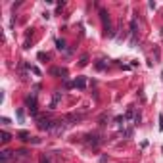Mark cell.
I'll use <instances>...</instances> for the list:
<instances>
[{
	"label": "cell",
	"instance_id": "obj_1",
	"mask_svg": "<svg viewBox=\"0 0 163 163\" xmlns=\"http://www.w3.org/2000/svg\"><path fill=\"white\" fill-rule=\"evenodd\" d=\"M100 17H102V23H104V29H106V35L108 36H113V29H111V23H109V15L106 10H100Z\"/></svg>",
	"mask_w": 163,
	"mask_h": 163
},
{
	"label": "cell",
	"instance_id": "obj_2",
	"mask_svg": "<svg viewBox=\"0 0 163 163\" xmlns=\"http://www.w3.org/2000/svg\"><path fill=\"white\" fill-rule=\"evenodd\" d=\"M39 129H42V130H54L56 129V121L42 117V119L39 121Z\"/></svg>",
	"mask_w": 163,
	"mask_h": 163
},
{
	"label": "cell",
	"instance_id": "obj_3",
	"mask_svg": "<svg viewBox=\"0 0 163 163\" xmlns=\"http://www.w3.org/2000/svg\"><path fill=\"white\" fill-rule=\"evenodd\" d=\"M25 104H27V108H29V111H31V113H35V111H36V98H35V96H27Z\"/></svg>",
	"mask_w": 163,
	"mask_h": 163
},
{
	"label": "cell",
	"instance_id": "obj_4",
	"mask_svg": "<svg viewBox=\"0 0 163 163\" xmlns=\"http://www.w3.org/2000/svg\"><path fill=\"white\" fill-rule=\"evenodd\" d=\"M50 75H61V79H65L67 69H64V67H54V69H50Z\"/></svg>",
	"mask_w": 163,
	"mask_h": 163
},
{
	"label": "cell",
	"instance_id": "obj_5",
	"mask_svg": "<svg viewBox=\"0 0 163 163\" xmlns=\"http://www.w3.org/2000/svg\"><path fill=\"white\" fill-rule=\"evenodd\" d=\"M10 157H12V152H8V150H2V152H0V163H8Z\"/></svg>",
	"mask_w": 163,
	"mask_h": 163
},
{
	"label": "cell",
	"instance_id": "obj_6",
	"mask_svg": "<svg viewBox=\"0 0 163 163\" xmlns=\"http://www.w3.org/2000/svg\"><path fill=\"white\" fill-rule=\"evenodd\" d=\"M73 86L75 88H85L86 86V81H85V77H79L75 83H73Z\"/></svg>",
	"mask_w": 163,
	"mask_h": 163
},
{
	"label": "cell",
	"instance_id": "obj_7",
	"mask_svg": "<svg viewBox=\"0 0 163 163\" xmlns=\"http://www.w3.org/2000/svg\"><path fill=\"white\" fill-rule=\"evenodd\" d=\"M0 136H2V144H8V142L12 140V136H10V133H6V130H2V134H0Z\"/></svg>",
	"mask_w": 163,
	"mask_h": 163
},
{
	"label": "cell",
	"instance_id": "obj_8",
	"mask_svg": "<svg viewBox=\"0 0 163 163\" xmlns=\"http://www.w3.org/2000/svg\"><path fill=\"white\" fill-rule=\"evenodd\" d=\"M56 48H58V50H65V42L58 39V40H56Z\"/></svg>",
	"mask_w": 163,
	"mask_h": 163
},
{
	"label": "cell",
	"instance_id": "obj_9",
	"mask_svg": "<svg viewBox=\"0 0 163 163\" xmlns=\"http://www.w3.org/2000/svg\"><path fill=\"white\" fill-rule=\"evenodd\" d=\"M17 136H19L21 140H29V138H31V136H29V133H25V130H21V133H17Z\"/></svg>",
	"mask_w": 163,
	"mask_h": 163
},
{
	"label": "cell",
	"instance_id": "obj_10",
	"mask_svg": "<svg viewBox=\"0 0 163 163\" xmlns=\"http://www.w3.org/2000/svg\"><path fill=\"white\" fill-rule=\"evenodd\" d=\"M29 142H33V144H40V138H35V136H31Z\"/></svg>",
	"mask_w": 163,
	"mask_h": 163
},
{
	"label": "cell",
	"instance_id": "obj_11",
	"mask_svg": "<svg viewBox=\"0 0 163 163\" xmlns=\"http://www.w3.org/2000/svg\"><path fill=\"white\" fill-rule=\"evenodd\" d=\"M40 163H52V161H50V157H46V155H42V157H40Z\"/></svg>",
	"mask_w": 163,
	"mask_h": 163
},
{
	"label": "cell",
	"instance_id": "obj_12",
	"mask_svg": "<svg viewBox=\"0 0 163 163\" xmlns=\"http://www.w3.org/2000/svg\"><path fill=\"white\" fill-rule=\"evenodd\" d=\"M88 64V56H83V60H81V65H86Z\"/></svg>",
	"mask_w": 163,
	"mask_h": 163
},
{
	"label": "cell",
	"instance_id": "obj_13",
	"mask_svg": "<svg viewBox=\"0 0 163 163\" xmlns=\"http://www.w3.org/2000/svg\"><path fill=\"white\" fill-rule=\"evenodd\" d=\"M159 130H163V115H159Z\"/></svg>",
	"mask_w": 163,
	"mask_h": 163
}]
</instances>
